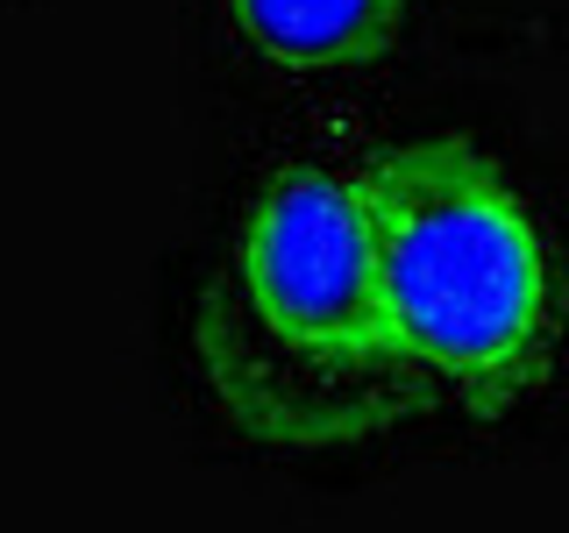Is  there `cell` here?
<instances>
[{
  "label": "cell",
  "mask_w": 569,
  "mask_h": 533,
  "mask_svg": "<svg viewBox=\"0 0 569 533\" xmlns=\"http://www.w3.org/2000/svg\"><path fill=\"white\" fill-rule=\"evenodd\" d=\"M200 363L271 449H342L420 399L427 378L385 313L363 178L307 164L249 207L200 299Z\"/></svg>",
  "instance_id": "obj_1"
},
{
  "label": "cell",
  "mask_w": 569,
  "mask_h": 533,
  "mask_svg": "<svg viewBox=\"0 0 569 533\" xmlns=\"http://www.w3.org/2000/svg\"><path fill=\"white\" fill-rule=\"evenodd\" d=\"M363 192L406 363L485 405L512 399L548 342V257L527 207L462 142L391 150Z\"/></svg>",
  "instance_id": "obj_2"
},
{
  "label": "cell",
  "mask_w": 569,
  "mask_h": 533,
  "mask_svg": "<svg viewBox=\"0 0 569 533\" xmlns=\"http://www.w3.org/2000/svg\"><path fill=\"white\" fill-rule=\"evenodd\" d=\"M271 64H363L385 50L399 0H228Z\"/></svg>",
  "instance_id": "obj_3"
}]
</instances>
